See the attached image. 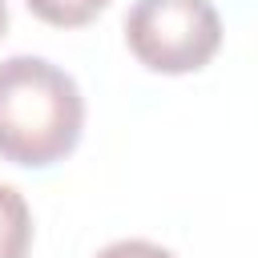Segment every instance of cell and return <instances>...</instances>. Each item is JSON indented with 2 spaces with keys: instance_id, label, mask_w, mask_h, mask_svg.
Segmentation results:
<instances>
[{
  "instance_id": "6da1fadb",
  "label": "cell",
  "mask_w": 258,
  "mask_h": 258,
  "mask_svg": "<svg viewBox=\"0 0 258 258\" xmlns=\"http://www.w3.org/2000/svg\"><path fill=\"white\" fill-rule=\"evenodd\" d=\"M85 129L81 85L44 56L0 60V157L24 169L64 161Z\"/></svg>"
},
{
  "instance_id": "7a4b0ae2",
  "label": "cell",
  "mask_w": 258,
  "mask_h": 258,
  "mask_svg": "<svg viewBox=\"0 0 258 258\" xmlns=\"http://www.w3.org/2000/svg\"><path fill=\"white\" fill-rule=\"evenodd\" d=\"M125 44L149 73H198L222 48V16L210 0H133Z\"/></svg>"
},
{
  "instance_id": "3957f363",
  "label": "cell",
  "mask_w": 258,
  "mask_h": 258,
  "mask_svg": "<svg viewBox=\"0 0 258 258\" xmlns=\"http://www.w3.org/2000/svg\"><path fill=\"white\" fill-rule=\"evenodd\" d=\"M32 246V214L16 185L0 181V258H24Z\"/></svg>"
},
{
  "instance_id": "277c9868",
  "label": "cell",
  "mask_w": 258,
  "mask_h": 258,
  "mask_svg": "<svg viewBox=\"0 0 258 258\" xmlns=\"http://www.w3.org/2000/svg\"><path fill=\"white\" fill-rule=\"evenodd\" d=\"M24 4L32 16H40L52 28H81L109 8V0H24Z\"/></svg>"
},
{
  "instance_id": "5b68a950",
  "label": "cell",
  "mask_w": 258,
  "mask_h": 258,
  "mask_svg": "<svg viewBox=\"0 0 258 258\" xmlns=\"http://www.w3.org/2000/svg\"><path fill=\"white\" fill-rule=\"evenodd\" d=\"M97 258H177V254L157 242H145V238H121V242H109L105 250H97Z\"/></svg>"
},
{
  "instance_id": "8992f818",
  "label": "cell",
  "mask_w": 258,
  "mask_h": 258,
  "mask_svg": "<svg viewBox=\"0 0 258 258\" xmlns=\"http://www.w3.org/2000/svg\"><path fill=\"white\" fill-rule=\"evenodd\" d=\"M4 28H8V0H0V36H4Z\"/></svg>"
}]
</instances>
